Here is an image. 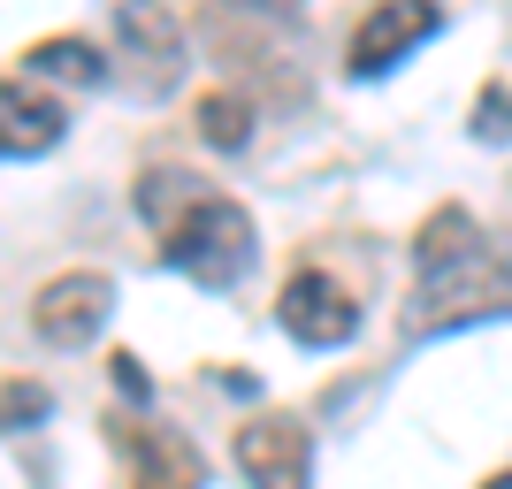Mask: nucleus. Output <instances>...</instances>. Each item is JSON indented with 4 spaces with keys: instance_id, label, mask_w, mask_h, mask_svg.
<instances>
[{
    "instance_id": "nucleus-8",
    "label": "nucleus",
    "mask_w": 512,
    "mask_h": 489,
    "mask_svg": "<svg viewBox=\"0 0 512 489\" xmlns=\"http://www.w3.org/2000/svg\"><path fill=\"white\" fill-rule=\"evenodd\" d=\"M115 436H123V451H130V489H199L207 482V459H199L192 436L153 428V421H123Z\"/></svg>"
},
{
    "instance_id": "nucleus-10",
    "label": "nucleus",
    "mask_w": 512,
    "mask_h": 489,
    "mask_svg": "<svg viewBox=\"0 0 512 489\" xmlns=\"http://www.w3.org/2000/svg\"><path fill=\"white\" fill-rule=\"evenodd\" d=\"M23 69L31 77H46V85H77V92H92V85H107V54L92 39H39V46H23Z\"/></svg>"
},
{
    "instance_id": "nucleus-13",
    "label": "nucleus",
    "mask_w": 512,
    "mask_h": 489,
    "mask_svg": "<svg viewBox=\"0 0 512 489\" xmlns=\"http://www.w3.org/2000/svg\"><path fill=\"white\" fill-rule=\"evenodd\" d=\"M474 138H490V146H512V92L490 85L474 100Z\"/></svg>"
},
{
    "instance_id": "nucleus-12",
    "label": "nucleus",
    "mask_w": 512,
    "mask_h": 489,
    "mask_svg": "<svg viewBox=\"0 0 512 489\" xmlns=\"http://www.w3.org/2000/svg\"><path fill=\"white\" fill-rule=\"evenodd\" d=\"M54 413V398H46L39 383H8L0 390V428H31V421H46Z\"/></svg>"
},
{
    "instance_id": "nucleus-15",
    "label": "nucleus",
    "mask_w": 512,
    "mask_h": 489,
    "mask_svg": "<svg viewBox=\"0 0 512 489\" xmlns=\"http://www.w3.org/2000/svg\"><path fill=\"white\" fill-rule=\"evenodd\" d=\"M482 489H512V467H505V474H490V482H482Z\"/></svg>"
},
{
    "instance_id": "nucleus-4",
    "label": "nucleus",
    "mask_w": 512,
    "mask_h": 489,
    "mask_svg": "<svg viewBox=\"0 0 512 489\" xmlns=\"http://www.w3.org/2000/svg\"><path fill=\"white\" fill-rule=\"evenodd\" d=\"M107 314H115V276H100V268H69V276L39 283V298H31V329H39L54 352L92 344L107 329Z\"/></svg>"
},
{
    "instance_id": "nucleus-6",
    "label": "nucleus",
    "mask_w": 512,
    "mask_h": 489,
    "mask_svg": "<svg viewBox=\"0 0 512 489\" xmlns=\"http://www.w3.org/2000/svg\"><path fill=\"white\" fill-rule=\"evenodd\" d=\"M237 474L253 489H306L314 482V428L299 413H260L237 428Z\"/></svg>"
},
{
    "instance_id": "nucleus-2",
    "label": "nucleus",
    "mask_w": 512,
    "mask_h": 489,
    "mask_svg": "<svg viewBox=\"0 0 512 489\" xmlns=\"http://www.w3.org/2000/svg\"><path fill=\"white\" fill-rule=\"evenodd\" d=\"M161 260H169L176 276H192L199 291H230V283L253 276V260H260L253 214L237 207V199H222V192H199L192 207L161 230Z\"/></svg>"
},
{
    "instance_id": "nucleus-1",
    "label": "nucleus",
    "mask_w": 512,
    "mask_h": 489,
    "mask_svg": "<svg viewBox=\"0 0 512 489\" xmlns=\"http://www.w3.org/2000/svg\"><path fill=\"white\" fill-rule=\"evenodd\" d=\"M490 314H512V260L482 237L467 207H436L413 237L406 337H444V329H467Z\"/></svg>"
},
{
    "instance_id": "nucleus-7",
    "label": "nucleus",
    "mask_w": 512,
    "mask_h": 489,
    "mask_svg": "<svg viewBox=\"0 0 512 489\" xmlns=\"http://www.w3.org/2000/svg\"><path fill=\"white\" fill-rule=\"evenodd\" d=\"M115 8V46H123L146 85H176L184 77V31L161 0H107Z\"/></svg>"
},
{
    "instance_id": "nucleus-9",
    "label": "nucleus",
    "mask_w": 512,
    "mask_h": 489,
    "mask_svg": "<svg viewBox=\"0 0 512 489\" xmlns=\"http://www.w3.org/2000/svg\"><path fill=\"white\" fill-rule=\"evenodd\" d=\"M62 130H69L62 100H46L23 77H0V161H39L62 146Z\"/></svg>"
},
{
    "instance_id": "nucleus-14",
    "label": "nucleus",
    "mask_w": 512,
    "mask_h": 489,
    "mask_svg": "<svg viewBox=\"0 0 512 489\" xmlns=\"http://www.w3.org/2000/svg\"><path fill=\"white\" fill-rule=\"evenodd\" d=\"M107 367H115V383H123V390H130V398H138V405L153 398V383H146V367L130 360V352H115V360H107Z\"/></svg>"
},
{
    "instance_id": "nucleus-11",
    "label": "nucleus",
    "mask_w": 512,
    "mask_h": 489,
    "mask_svg": "<svg viewBox=\"0 0 512 489\" xmlns=\"http://www.w3.org/2000/svg\"><path fill=\"white\" fill-rule=\"evenodd\" d=\"M192 115H199V138H207V146H222V153H237L245 138H253V107L237 100V92H207Z\"/></svg>"
},
{
    "instance_id": "nucleus-3",
    "label": "nucleus",
    "mask_w": 512,
    "mask_h": 489,
    "mask_svg": "<svg viewBox=\"0 0 512 489\" xmlns=\"http://www.w3.org/2000/svg\"><path fill=\"white\" fill-rule=\"evenodd\" d=\"M276 321H283V337L306 344V352H337V344L360 337V298L344 291L329 268H299L276 291Z\"/></svg>"
},
{
    "instance_id": "nucleus-5",
    "label": "nucleus",
    "mask_w": 512,
    "mask_h": 489,
    "mask_svg": "<svg viewBox=\"0 0 512 489\" xmlns=\"http://www.w3.org/2000/svg\"><path fill=\"white\" fill-rule=\"evenodd\" d=\"M444 31V8L436 0H375L360 16V31H352V46H344V69L352 77H390V69L406 62L421 39H436Z\"/></svg>"
},
{
    "instance_id": "nucleus-16",
    "label": "nucleus",
    "mask_w": 512,
    "mask_h": 489,
    "mask_svg": "<svg viewBox=\"0 0 512 489\" xmlns=\"http://www.w3.org/2000/svg\"><path fill=\"white\" fill-rule=\"evenodd\" d=\"M245 8H299V0H245Z\"/></svg>"
}]
</instances>
